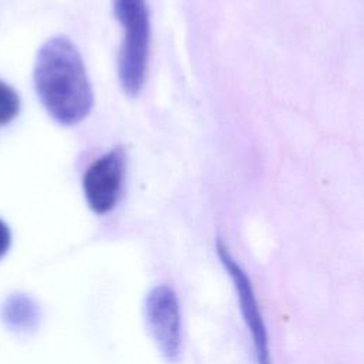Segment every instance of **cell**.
I'll list each match as a JSON object with an SVG mask.
<instances>
[{"label":"cell","mask_w":364,"mask_h":364,"mask_svg":"<svg viewBox=\"0 0 364 364\" xmlns=\"http://www.w3.org/2000/svg\"><path fill=\"white\" fill-rule=\"evenodd\" d=\"M125 154L117 146L98 158L85 172L82 186L88 206L98 215L112 210L121 196Z\"/></svg>","instance_id":"obj_4"},{"label":"cell","mask_w":364,"mask_h":364,"mask_svg":"<svg viewBox=\"0 0 364 364\" xmlns=\"http://www.w3.org/2000/svg\"><path fill=\"white\" fill-rule=\"evenodd\" d=\"M4 321L13 328H31L37 318V306L24 294L11 296L3 309Z\"/></svg>","instance_id":"obj_6"},{"label":"cell","mask_w":364,"mask_h":364,"mask_svg":"<svg viewBox=\"0 0 364 364\" xmlns=\"http://www.w3.org/2000/svg\"><path fill=\"white\" fill-rule=\"evenodd\" d=\"M18 108L20 98L17 92L10 85L0 81V125L10 122L17 115Z\"/></svg>","instance_id":"obj_7"},{"label":"cell","mask_w":364,"mask_h":364,"mask_svg":"<svg viewBox=\"0 0 364 364\" xmlns=\"http://www.w3.org/2000/svg\"><path fill=\"white\" fill-rule=\"evenodd\" d=\"M34 85L54 121L74 125L91 111L94 95L77 47L63 36L47 40L37 53Z\"/></svg>","instance_id":"obj_1"},{"label":"cell","mask_w":364,"mask_h":364,"mask_svg":"<svg viewBox=\"0 0 364 364\" xmlns=\"http://www.w3.org/2000/svg\"><path fill=\"white\" fill-rule=\"evenodd\" d=\"M10 230L7 225L0 219V257L6 255L10 246Z\"/></svg>","instance_id":"obj_8"},{"label":"cell","mask_w":364,"mask_h":364,"mask_svg":"<svg viewBox=\"0 0 364 364\" xmlns=\"http://www.w3.org/2000/svg\"><path fill=\"white\" fill-rule=\"evenodd\" d=\"M114 13L125 36L118 57V77L127 95L142 90L149 44V17L145 0H114Z\"/></svg>","instance_id":"obj_2"},{"label":"cell","mask_w":364,"mask_h":364,"mask_svg":"<svg viewBox=\"0 0 364 364\" xmlns=\"http://www.w3.org/2000/svg\"><path fill=\"white\" fill-rule=\"evenodd\" d=\"M144 316L148 333L156 344L161 355L176 363L181 355L182 324L176 293L168 284L152 287L144 303Z\"/></svg>","instance_id":"obj_3"},{"label":"cell","mask_w":364,"mask_h":364,"mask_svg":"<svg viewBox=\"0 0 364 364\" xmlns=\"http://www.w3.org/2000/svg\"><path fill=\"white\" fill-rule=\"evenodd\" d=\"M216 250L219 255V259L226 269L228 274L230 276L233 282V287L237 294V300L240 304V311L243 314V320L249 328V333L252 334L253 344H255V354L257 364H272L270 360V351H269V338L264 321L262 318L259 304L256 301L253 287L243 272V269L236 263V260L232 257V255L228 252L226 246L218 240Z\"/></svg>","instance_id":"obj_5"}]
</instances>
